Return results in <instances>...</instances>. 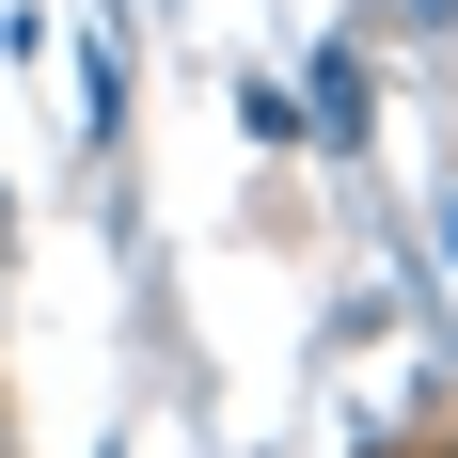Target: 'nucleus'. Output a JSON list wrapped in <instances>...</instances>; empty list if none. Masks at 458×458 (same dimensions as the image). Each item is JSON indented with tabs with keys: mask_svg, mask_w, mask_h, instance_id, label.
I'll return each instance as SVG.
<instances>
[]
</instances>
